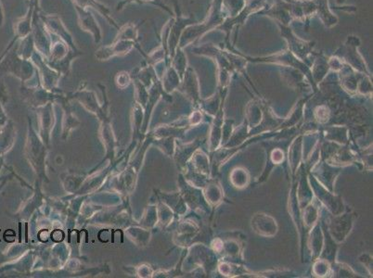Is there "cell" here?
I'll return each mask as SVG.
<instances>
[{
  "label": "cell",
  "mask_w": 373,
  "mask_h": 278,
  "mask_svg": "<svg viewBox=\"0 0 373 278\" xmlns=\"http://www.w3.org/2000/svg\"><path fill=\"white\" fill-rule=\"evenodd\" d=\"M39 237H40V239H41L42 241H47V237H48L47 231H42L40 233V235H39Z\"/></svg>",
  "instance_id": "3957f363"
},
{
  "label": "cell",
  "mask_w": 373,
  "mask_h": 278,
  "mask_svg": "<svg viewBox=\"0 0 373 278\" xmlns=\"http://www.w3.org/2000/svg\"><path fill=\"white\" fill-rule=\"evenodd\" d=\"M0 234H1V232H0Z\"/></svg>",
  "instance_id": "277c9868"
},
{
  "label": "cell",
  "mask_w": 373,
  "mask_h": 278,
  "mask_svg": "<svg viewBox=\"0 0 373 278\" xmlns=\"http://www.w3.org/2000/svg\"><path fill=\"white\" fill-rule=\"evenodd\" d=\"M51 237H52V239H53L54 241L59 242V241H61L62 239H63L64 235H63V233L61 231L55 230V231H53V233L51 234Z\"/></svg>",
  "instance_id": "6da1fadb"
},
{
  "label": "cell",
  "mask_w": 373,
  "mask_h": 278,
  "mask_svg": "<svg viewBox=\"0 0 373 278\" xmlns=\"http://www.w3.org/2000/svg\"><path fill=\"white\" fill-rule=\"evenodd\" d=\"M5 240L8 242H12L15 240V233L12 230H8L6 233H5Z\"/></svg>",
  "instance_id": "7a4b0ae2"
}]
</instances>
